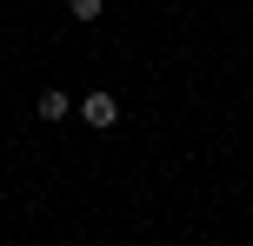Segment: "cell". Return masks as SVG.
I'll use <instances>...</instances> for the list:
<instances>
[{
    "label": "cell",
    "mask_w": 253,
    "mask_h": 246,
    "mask_svg": "<svg viewBox=\"0 0 253 246\" xmlns=\"http://www.w3.org/2000/svg\"><path fill=\"white\" fill-rule=\"evenodd\" d=\"M80 120H87V127H114V120H120V100H114V93H87V100H80Z\"/></svg>",
    "instance_id": "1"
},
{
    "label": "cell",
    "mask_w": 253,
    "mask_h": 246,
    "mask_svg": "<svg viewBox=\"0 0 253 246\" xmlns=\"http://www.w3.org/2000/svg\"><path fill=\"white\" fill-rule=\"evenodd\" d=\"M34 113H40V120H47V127H53V120H67V113H74V100H67L60 87H47V93H40V100H34Z\"/></svg>",
    "instance_id": "2"
},
{
    "label": "cell",
    "mask_w": 253,
    "mask_h": 246,
    "mask_svg": "<svg viewBox=\"0 0 253 246\" xmlns=\"http://www.w3.org/2000/svg\"><path fill=\"white\" fill-rule=\"evenodd\" d=\"M67 13H74V20H100L107 0H67Z\"/></svg>",
    "instance_id": "3"
}]
</instances>
